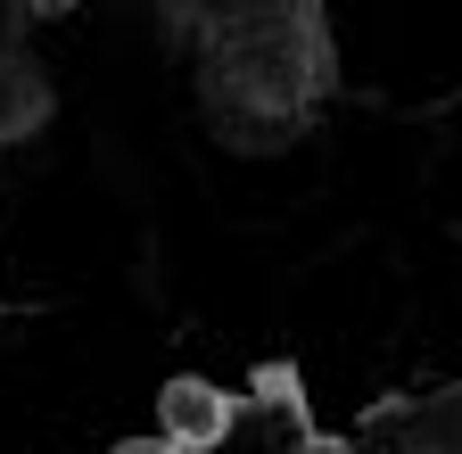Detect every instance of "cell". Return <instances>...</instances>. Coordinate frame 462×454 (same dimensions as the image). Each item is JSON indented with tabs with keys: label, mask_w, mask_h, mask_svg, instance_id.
Masks as SVG:
<instances>
[{
	"label": "cell",
	"mask_w": 462,
	"mask_h": 454,
	"mask_svg": "<svg viewBox=\"0 0 462 454\" xmlns=\"http://www.w3.org/2000/svg\"><path fill=\"white\" fill-rule=\"evenodd\" d=\"M346 454H462V380L372 405L346 430Z\"/></svg>",
	"instance_id": "6da1fadb"
},
{
	"label": "cell",
	"mask_w": 462,
	"mask_h": 454,
	"mask_svg": "<svg viewBox=\"0 0 462 454\" xmlns=\"http://www.w3.org/2000/svg\"><path fill=\"white\" fill-rule=\"evenodd\" d=\"M231 422H240V396L199 380V372H173L157 388V438L165 446H182V454H215L231 438Z\"/></svg>",
	"instance_id": "7a4b0ae2"
},
{
	"label": "cell",
	"mask_w": 462,
	"mask_h": 454,
	"mask_svg": "<svg viewBox=\"0 0 462 454\" xmlns=\"http://www.w3.org/2000/svg\"><path fill=\"white\" fill-rule=\"evenodd\" d=\"M107 454H182V446H165V438L149 430V438H125V446H107Z\"/></svg>",
	"instance_id": "3957f363"
},
{
	"label": "cell",
	"mask_w": 462,
	"mask_h": 454,
	"mask_svg": "<svg viewBox=\"0 0 462 454\" xmlns=\"http://www.w3.org/2000/svg\"><path fill=\"white\" fill-rule=\"evenodd\" d=\"M298 454H346V438H314V430H306V438H298Z\"/></svg>",
	"instance_id": "277c9868"
},
{
	"label": "cell",
	"mask_w": 462,
	"mask_h": 454,
	"mask_svg": "<svg viewBox=\"0 0 462 454\" xmlns=\"http://www.w3.org/2000/svg\"><path fill=\"white\" fill-rule=\"evenodd\" d=\"M50 9H75V0H50Z\"/></svg>",
	"instance_id": "5b68a950"
}]
</instances>
